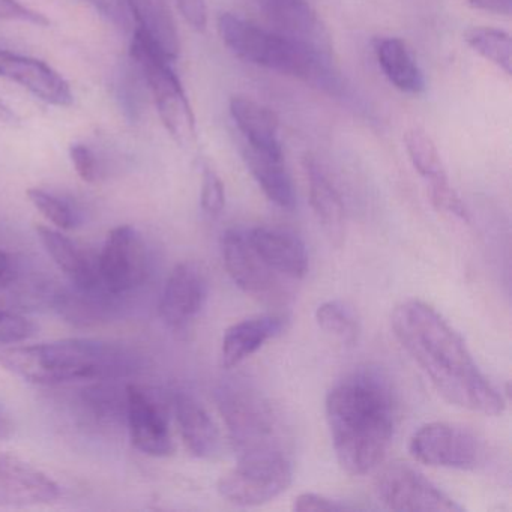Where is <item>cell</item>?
I'll use <instances>...</instances> for the list:
<instances>
[{
	"mask_svg": "<svg viewBox=\"0 0 512 512\" xmlns=\"http://www.w3.org/2000/svg\"><path fill=\"white\" fill-rule=\"evenodd\" d=\"M392 331L439 395L485 416L502 415L505 400L479 370L461 335L431 305L409 299L395 307Z\"/></svg>",
	"mask_w": 512,
	"mask_h": 512,
	"instance_id": "1",
	"label": "cell"
},
{
	"mask_svg": "<svg viewBox=\"0 0 512 512\" xmlns=\"http://www.w3.org/2000/svg\"><path fill=\"white\" fill-rule=\"evenodd\" d=\"M325 410L341 469L353 476L376 469L394 436L395 400L388 379L373 368L352 371L329 389Z\"/></svg>",
	"mask_w": 512,
	"mask_h": 512,
	"instance_id": "2",
	"label": "cell"
},
{
	"mask_svg": "<svg viewBox=\"0 0 512 512\" xmlns=\"http://www.w3.org/2000/svg\"><path fill=\"white\" fill-rule=\"evenodd\" d=\"M0 367L25 382L53 386L122 379L139 370V358L119 344L70 338L40 344H0Z\"/></svg>",
	"mask_w": 512,
	"mask_h": 512,
	"instance_id": "3",
	"label": "cell"
},
{
	"mask_svg": "<svg viewBox=\"0 0 512 512\" xmlns=\"http://www.w3.org/2000/svg\"><path fill=\"white\" fill-rule=\"evenodd\" d=\"M218 31L224 44L245 62L314 83L329 92L338 88L332 62L317 58L275 31L230 13L221 14Z\"/></svg>",
	"mask_w": 512,
	"mask_h": 512,
	"instance_id": "4",
	"label": "cell"
},
{
	"mask_svg": "<svg viewBox=\"0 0 512 512\" xmlns=\"http://www.w3.org/2000/svg\"><path fill=\"white\" fill-rule=\"evenodd\" d=\"M131 58L151 91L167 133L179 146L193 145L196 118L172 62L160 55L139 32H134Z\"/></svg>",
	"mask_w": 512,
	"mask_h": 512,
	"instance_id": "5",
	"label": "cell"
},
{
	"mask_svg": "<svg viewBox=\"0 0 512 512\" xmlns=\"http://www.w3.org/2000/svg\"><path fill=\"white\" fill-rule=\"evenodd\" d=\"M217 403L239 455L281 449L274 412L247 383H223L217 391Z\"/></svg>",
	"mask_w": 512,
	"mask_h": 512,
	"instance_id": "6",
	"label": "cell"
},
{
	"mask_svg": "<svg viewBox=\"0 0 512 512\" xmlns=\"http://www.w3.org/2000/svg\"><path fill=\"white\" fill-rule=\"evenodd\" d=\"M293 470L284 451L239 455L238 464L218 481L223 499L236 506H260L277 499L292 484Z\"/></svg>",
	"mask_w": 512,
	"mask_h": 512,
	"instance_id": "7",
	"label": "cell"
},
{
	"mask_svg": "<svg viewBox=\"0 0 512 512\" xmlns=\"http://www.w3.org/2000/svg\"><path fill=\"white\" fill-rule=\"evenodd\" d=\"M374 491L377 499L391 511L463 512V506L418 469L400 461L380 470L374 481Z\"/></svg>",
	"mask_w": 512,
	"mask_h": 512,
	"instance_id": "8",
	"label": "cell"
},
{
	"mask_svg": "<svg viewBox=\"0 0 512 512\" xmlns=\"http://www.w3.org/2000/svg\"><path fill=\"white\" fill-rule=\"evenodd\" d=\"M104 289L119 296L145 283L149 271L148 250L142 235L131 226L110 230L97 260Z\"/></svg>",
	"mask_w": 512,
	"mask_h": 512,
	"instance_id": "9",
	"label": "cell"
},
{
	"mask_svg": "<svg viewBox=\"0 0 512 512\" xmlns=\"http://www.w3.org/2000/svg\"><path fill=\"white\" fill-rule=\"evenodd\" d=\"M409 451L419 463L445 469H476L484 457L481 442L470 431L448 422L419 427L410 437Z\"/></svg>",
	"mask_w": 512,
	"mask_h": 512,
	"instance_id": "10",
	"label": "cell"
},
{
	"mask_svg": "<svg viewBox=\"0 0 512 512\" xmlns=\"http://www.w3.org/2000/svg\"><path fill=\"white\" fill-rule=\"evenodd\" d=\"M209 283L205 272L194 262H182L173 268L164 284L158 311L173 331H187L208 301Z\"/></svg>",
	"mask_w": 512,
	"mask_h": 512,
	"instance_id": "11",
	"label": "cell"
},
{
	"mask_svg": "<svg viewBox=\"0 0 512 512\" xmlns=\"http://www.w3.org/2000/svg\"><path fill=\"white\" fill-rule=\"evenodd\" d=\"M260 7L277 34L332 62L331 38L310 0H260Z\"/></svg>",
	"mask_w": 512,
	"mask_h": 512,
	"instance_id": "12",
	"label": "cell"
},
{
	"mask_svg": "<svg viewBox=\"0 0 512 512\" xmlns=\"http://www.w3.org/2000/svg\"><path fill=\"white\" fill-rule=\"evenodd\" d=\"M125 413L134 448L151 457H167L175 451L166 410L145 389L125 388Z\"/></svg>",
	"mask_w": 512,
	"mask_h": 512,
	"instance_id": "13",
	"label": "cell"
},
{
	"mask_svg": "<svg viewBox=\"0 0 512 512\" xmlns=\"http://www.w3.org/2000/svg\"><path fill=\"white\" fill-rule=\"evenodd\" d=\"M407 155L416 172L427 182L428 193L434 208L460 220H469V212L454 188L449 184L439 149L421 128H412L404 134Z\"/></svg>",
	"mask_w": 512,
	"mask_h": 512,
	"instance_id": "14",
	"label": "cell"
},
{
	"mask_svg": "<svg viewBox=\"0 0 512 512\" xmlns=\"http://www.w3.org/2000/svg\"><path fill=\"white\" fill-rule=\"evenodd\" d=\"M220 247L224 268L239 289L254 296L268 295L274 290L278 275L254 250L248 229H227L221 236Z\"/></svg>",
	"mask_w": 512,
	"mask_h": 512,
	"instance_id": "15",
	"label": "cell"
},
{
	"mask_svg": "<svg viewBox=\"0 0 512 512\" xmlns=\"http://www.w3.org/2000/svg\"><path fill=\"white\" fill-rule=\"evenodd\" d=\"M61 488L47 473L16 455L0 452V505H50Z\"/></svg>",
	"mask_w": 512,
	"mask_h": 512,
	"instance_id": "16",
	"label": "cell"
},
{
	"mask_svg": "<svg viewBox=\"0 0 512 512\" xmlns=\"http://www.w3.org/2000/svg\"><path fill=\"white\" fill-rule=\"evenodd\" d=\"M0 79L17 83L38 100L52 106L70 107L74 103L73 91L67 80L38 59L0 49Z\"/></svg>",
	"mask_w": 512,
	"mask_h": 512,
	"instance_id": "17",
	"label": "cell"
},
{
	"mask_svg": "<svg viewBox=\"0 0 512 512\" xmlns=\"http://www.w3.org/2000/svg\"><path fill=\"white\" fill-rule=\"evenodd\" d=\"M248 236L254 250L275 274L292 280H301L307 275V247L292 230L259 226L248 229Z\"/></svg>",
	"mask_w": 512,
	"mask_h": 512,
	"instance_id": "18",
	"label": "cell"
},
{
	"mask_svg": "<svg viewBox=\"0 0 512 512\" xmlns=\"http://www.w3.org/2000/svg\"><path fill=\"white\" fill-rule=\"evenodd\" d=\"M44 250L52 257L59 271L68 278L74 289L94 292L104 289L98 274L97 262L91 259L76 242L52 227L38 224L35 227Z\"/></svg>",
	"mask_w": 512,
	"mask_h": 512,
	"instance_id": "19",
	"label": "cell"
},
{
	"mask_svg": "<svg viewBox=\"0 0 512 512\" xmlns=\"http://www.w3.org/2000/svg\"><path fill=\"white\" fill-rule=\"evenodd\" d=\"M304 169L307 173L311 208L326 238L334 247L341 248L346 239V212H344L340 193L329 181L316 158L307 155L304 158Z\"/></svg>",
	"mask_w": 512,
	"mask_h": 512,
	"instance_id": "20",
	"label": "cell"
},
{
	"mask_svg": "<svg viewBox=\"0 0 512 512\" xmlns=\"http://www.w3.org/2000/svg\"><path fill=\"white\" fill-rule=\"evenodd\" d=\"M130 16L134 17L136 32L167 61L175 62L181 53L178 25L167 0H125Z\"/></svg>",
	"mask_w": 512,
	"mask_h": 512,
	"instance_id": "21",
	"label": "cell"
},
{
	"mask_svg": "<svg viewBox=\"0 0 512 512\" xmlns=\"http://www.w3.org/2000/svg\"><path fill=\"white\" fill-rule=\"evenodd\" d=\"M173 409L188 451L203 460L214 458L220 451V431L203 404L188 392H178Z\"/></svg>",
	"mask_w": 512,
	"mask_h": 512,
	"instance_id": "22",
	"label": "cell"
},
{
	"mask_svg": "<svg viewBox=\"0 0 512 512\" xmlns=\"http://www.w3.org/2000/svg\"><path fill=\"white\" fill-rule=\"evenodd\" d=\"M284 326V317L275 314L250 317L230 326L224 332L221 343V365L227 370L238 367L241 362L262 349L266 341L280 335Z\"/></svg>",
	"mask_w": 512,
	"mask_h": 512,
	"instance_id": "23",
	"label": "cell"
},
{
	"mask_svg": "<svg viewBox=\"0 0 512 512\" xmlns=\"http://www.w3.org/2000/svg\"><path fill=\"white\" fill-rule=\"evenodd\" d=\"M229 107L236 127L245 137V145L283 157V146L278 136L280 121L271 109L242 95L230 98Z\"/></svg>",
	"mask_w": 512,
	"mask_h": 512,
	"instance_id": "24",
	"label": "cell"
},
{
	"mask_svg": "<svg viewBox=\"0 0 512 512\" xmlns=\"http://www.w3.org/2000/svg\"><path fill=\"white\" fill-rule=\"evenodd\" d=\"M242 157L251 176L263 194L268 197L269 202L274 203L278 208L292 211L296 205L295 187L284 166V158L257 151L248 145L242 149Z\"/></svg>",
	"mask_w": 512,
	"mask_h": 512,
	"instance_id": "25",
	"label": "cell"
},
{
	"mask_svg": "<svg viewBox=\"0 0 512 512\" xmlns=\"http://www.w3.org/2000/svg\"><path fill=\"white\" fill-rule=\"evenodd\" d=\"M374 53L380 70L398 91L412 95L424 92V74L403 40L395 37L376 38Z\"/></svg>",
	"mask_w": 512,
	"mask_h": 512,
	"instance_id": "26",
	"label": "cell"
},
{
	"mask_svg": "<svg viewBox=\"0 0 512 512\" xmlns=\"http://www.w3.org/2000/svg\"><path fill=\"white\" fill-rule=\"evenodd\" d=\"M61 287L37 274H26L20 266L16 277L0 289V307L7 310H40L56 308L61 298Z\"/></svg>",
	"mask_w": 512,
	"mask_h": 512,
	"instance_id": "27",
	"label": "cell"
},
{
	"mask_svg": "<svg viewBox=\"0 0 512 512\" xmlns=\"http://www.w3.org/2000/svg\"><path fill=\"white\" fill-rule=\"evenodd\" d=\"M464 41L482 58L511 76L512 43L511 37L505 31L494 28H472L464 34Z\"/></svg>",
	"mask_w": 512,
	"mask_h": 512,
	"instance_id": "28",
	"label": "cell"
},
{
	"mask_svg": "<svg viewBox=\"0 0 512 512\" xmlns=\"http://www.w3.org/2000/svg\"><path fill=\"white\" fill-rule=\"evenodd\" d=\"M316 320L326 334L334 335L344 344L356 343L359 323L353 311L341 301H326L316 310Z\"/></svg>",
	"mask_w": 512,
	"mask_h": 512,
	"instance_id": "29",
	"label": "cell"
},
{
	"mask_svg": "<svg viewBox=\"0 0 512 512\" xmlns=\"http://www.w3.org/2000/svg\"><path fill=\"white\" fill-rule=\"evenodd\" d=\"M28 197L32 205L59 230H70L76 226L77 217L73 206L61 197L41 188L28 190Z\"/></svg>",
	"mask_w": 512,
	"mask_h": 512,
	"instance_id": "30",
	"label": "cell"
},
{
	"mask_svg": "<svg viewBox=\"0 0 512 512\" xmlns=\"http://www.w3.org/2000/svg\"><path fill=\"white\" fill-rule=\"evenodd\" d=\"M200 205L209 218L220 217L226 206V190L223 181L212 167H203Z\"/></svg>",
	"mask_w": 512,
	"mask_h": 512,
	"instance_id": "31",
	"label": "cell"
},
{
	"mask_svg": "<svg viewBox=\"0 0 512 512\" xmlns=\"http://www.w3.org/2000/svg\"><path fill=\"white\" fill-rule=\"evenodd\" d=\"M35 326L31 320L16 311L0 307V344L25 343L34 335Z\"/></svg>",
	"mask_w": 512,
	"mask_h": 512,
	"instance_id": "32",
	"label": "cell"
},
{
	"mask_svg": "<svg viewBox=\"0 0 512 512\" xmlns=\"http://www.w3.org/2000/svg\"><path fill=\"white\" fill-rule=\"evenodd\" d=\"M71 161H73L74 167H76L77 175L88 182V184H94L100 178V164H98L97 155L94 154L91 148L86 145L71 146L70 149Z\"/></svg>",
	"mask_w": 512,
	"mask_h": 512,
	"instance_id": "33",
	"label": "cell"
},
{
	"mask_svg": "<svg viewBox=\"0 0 512 512\" xmlns=\"http://www.w3.org/2000/svg\"><path fill=\"white\" fill-rule=\"evenodd\" d=\"M352 506L316 493H302L293 502L296 512L349 511Z\"/></svg>",
	"mask_w": 512,
	"mask_h": 512,
	"instance_id": "34",
	"label": "cell"
},
{
	"mask_svg": "<svg viewBox=\"0 0 512 512\" xmlns=\"http://www.w3.org/2000/svg\"><path fill=\"white\" fill-rule=\"evenodd\" d=\"M0 20L26 22L37 26L49 25V20L37 11L29 10L19 0H0Z\"/></svg>",
	"mask_w": 512,
	"mask_h": 512,
	"instance_id": "35",
	"label": "cell"
},
{
	"mask_svg": "<svg viewBox=\"0 0 512 512\" xmlns=\"http://www.w3.org/2000/svg\"><path fill=\"white\" fill-rule=\"evenodd\" d=\"M176 4L191 28L199 32L205 31L208 25L206 0H176Z\"/></svg>",
	"mask_w": 512,
	"mask_h": 512,
	"instance_id": "36",
	"label": "cell"
},
{
	"mask_svg": "<svg viewBox=\"0 0 512 512\" xmlns=\"http://www.w3.org/2000/svg\"><path fill=\"white\" fill-rule=\"evenodd\" d=\"M86 2L94 5L107 19L112 20L113 23L121 26V28H128L130 26L131 16L125 0H86Z\"/></svg>",
	"mask_w": 512,
	"mask_h": 512,
	"instance_id": "37",
	"label": "cell"
},
{
	"mask_svg": "<svg viewBox=\"0 0 512 512\" xmlns=\"http://www.w3.org/2000/svg\"><path fill=\"white\" fill-rule=\"evenodd\" d=\"M467 4L475 10L499 16H509L512 11V0H467Z\"/></svg>",
	"mask_w": 512,
	"mask_h": 512,
	"instance_id": "38",
	"label": "cell"
},
{
	"mask_svg": "<svg viewBox=\"0 0 512 512\" xmlns=\"http://www.w3.org/2000/svg\"><path fill=\"white\" fill-rule=\"evenodd\" d=\"M20 266H22V263L13 254L0 250V289L7 286L16 277Z\"/></svg>",
	"mask_w": 512,
	"mask_h": 512,
	"instance_id": "39",
	"label": "cell"
},
{
	"mask_svg": "<svg viewBox=\"0 0 512 512\" xmlns=\"http://www.w3.org/2000/svg\"><path fill=\"white\" fill-rule=\"evenodd\" d=\"M0 122L8 125L20 124V118L17 116V113L2 100H0Z\"/></svg>",
	"mask_w": 512,
	"mask_h": 512,
	"instance_id": "40",
	"label": "cell"
},
{
	"mask_svg": "<svg viewBox=\"0 0 512 512\" xmlns=\"http://www.w3.org/2000/svg\"><path fill=\"white\" fill-rule=\"evenodd\" d=\"M14 424L11 422L10 416L0 409V440H7L13 436Z\"/></svg>",
	"mask_w": 512,
	"mask_h": 512,
	"instance_id": "41",
	"label": "cell"
}]
</instances>
